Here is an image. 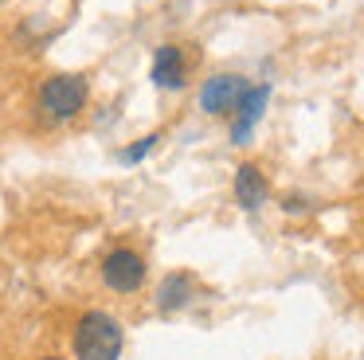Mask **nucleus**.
I'll return each instance as SVG.
<instances>
[{
  "mask_svg": "<svg viewBox=\"0 0 364 360\" xmlns=\"http://www.w3.org/2000/svg\"><path fill=\"white\" fill-rule=\"evenodd\" d=\"M122 344H126L122 325L102 309L82 313L79 325H75V356L79 360H118Z\"/></svg>",
  "mask_w": 364,
  "mask_h": 360,
  "instance_id": "1",
  "label": "nucleus"
},
{
  "mask_svg": "<svg viewBox=\"0 0 364 360\" xmlns=\"http://www.w3.org/2000/svg\"><path fill=\"white\" fill-rule=\"evenodd\" d=\"M90 98V86L82 75H51L40 86V110L48 122H71Z\"/></svg>",
  "mask_w": 364,
  "mask_h": 360,
  "instance_id": "2",
  "label": "nucleus"
},
{
  "mask_svg": "<svg viewBox=\"0 0 364 360\" xmlns=\"http://www.w3.org/2000/svg\"><path fill=\"white\" fill-rule=\"evenodd\" d=\"M145 274H149L145 270V258L129 247H118L102 258V282L114 294H137L145 286Z\"/></svg>",
  "mask_w": 364,
  "mask_h": 360,
  "instance_id": "3",
  "label": "nucleus"
},
{
  "mask_svg": "<svg viewBox=\"0 0 364 360\" xmlns=\"http://www.w3.org/2000/svg\"><path fill=\"white\" fill-rule=\"evenodd\" d=\"M247 94V78H239V75H215V78H208L204 86H200V110L204 114H212V117H220V114H231V110L239 106V98Z\"/></svg>",
  "mask_w": 364,
  "mask_h": 360,
  "instance_id": "4",
  "label": "nucleus"
},
{
  "mask_svg": "<svg viewBox=\"0 0 364 360\" xmlns=\"http://www.w3.org/2000/svg\"><path fill=\"white\" fill-rule=\"evenodd\" d=\"M153 86L161 90H181L188 83V63H184V51L176 43H161L157 55H153V70H149Z\"/></svg>",
  "mask_w": 364,
  "mask_h": 360,
  "instance_id": "5",
  "label": "nucleus"
},
{
  "mask_svg": "<svg viewBox=\"0 0 364 360\" xmlns=\"http://www.w3.org/2000/svg\"><path fill=\"white\" fill-rule=\"evenodd\" d=\"M267 102H270V86L267 83H262V86H247V94L239 98V106H235L239 110L235 125H231V141H235V145H247V137H251V129L259 125Z\"/></svg>",
  "mask_w": 364,
  "mask_h": 360,
  "instance_id": "6",
  "label": "nucleus"
},
{
  "mask_svg": "<svg viewBox=\"0 0 364 360\" xmlns=\"http://www.w3.org/2000/svg\"><path fill=\"white\" fill-rule=\"evenodd\" d=\"M267 196H270V184H267V176H262L259 164H239L235 169V200H239V208L255 211V208L267 203Z\"/></svg>",
  "mask_w": 364,
  "mask_h": 360,
  "instance_id": "7",
  "label": "nucleus"
},
{
  "mask_svg": "<svg viewBox=\"0 0 364 360\" xmlns=\"http://www.w3.org/2000/svg\"><path fill=\"white\" fill-rule=\"evenodd\" d=\"M192 278L188 274H165L161 278V286H157V309L161 313H176V309H184V305L192 302Z\"/></svg>",
  "mask_w": 364,
  "mask_h": 360,
  "instance_id": "8",
  "label": "nucleus"
},
{
  "mask_svg": "<svg viewBox=\"0 0 364 360\" xmlns=\"http://www.w3.org/2000/svg\"><path fill=\"white\" fill-rule=\"evenodd\" d=\"M157 141H161V133H149V137H141L137 145H129V149H122V161L126 164H137V161H145V157L157 149Z\"/></svg>",
  "mask_w": 364,
  "mask_h": 360,
  "instance_id": "9",
  "label": "nucleus"
},
{
  "mask_svg": "<svg viewBox=\"0 0 364 360\" xmlns=\"http://www.w3.org/2000/svg\"><path fill=\"white\" fill-rule=\"evenodd\" d=\"M40 360H67V356H40Z\"/></svg>",
  "mask_w": 364,
  "mask_h": 360,
  "instance_id": "10",
  "label": "nucleus"
}]
</instances>
